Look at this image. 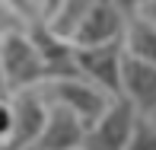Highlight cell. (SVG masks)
I'll list each match as a JSON object with an SVG mask.
<instances>
[{
    "instance_id": "obj_7",
    "label": "cell",
    "mask_w": 156,
    "mask_h": 150,
    "mask_svg": "<svg viewBox=\"0 0 156 150\" xmlns=\"http://www.w3.org/2000/svg\"><path fill=\"white\" fill-rule=\"evenodd\" d=\"M124 29H127V16L118 10L115 0H99L93 10L80 19L70 42L73 45H105V42H124Z\"/></svg>"
},
{
    "instance_id": "obj_5",
    "label": "cell",
    "mask_w": 156,
    "mask_h": 150,
    "mask_svg": "<svg viewBox=\"0 0 156 150\" xmlns=\"http://www.w3.org/2000/svg\"><path fill=\"white\" fill-rule=\"evenodd\" d=\"M10 102H13V125L0 150H35V141H38L45 115H48V102L41 99L38 86L13 93Z\"/></svg>"
},
{
    "instance_id": "obj_10",
    "label": "cell",
    "mask_w": 156,
    "mask_h": 150,
    "mask_svg": "<svg viewBox=\"0 0 156 150\" xmlns=\"http://www.w3.org/2000/svg\"><path fill=\"white\" fill-rule=\"evenodd\" d=\"M124 51L131 58L156 64V23H150L144 16H131L124 29Z\"/></svg>"
},
{
    "instance_id": "obj_16",
    "label": "cell",
    "mask_w": 156,
    "mask_h": 150,
    "mask_svg": "<svg viewBox=\"0 0 156 150\" xmlns=\"http://www.w3.org/2000/svg\"><path fill=\"white\" fill-rule=\"evenodd\" d=\"M61 3H64V0H41V19H51Z\"/></svg>"
},
{
    "instance_id": "obj_1",
    "label": "cell",
    "mask_w": 156,
    "mask_h": 150,
    "mask_svg": "<svg viewBox=\"0 0 156 150\" xmlns=\"http://www.w3.org/2000/svg\"><path fill=\"white\" fill-rule=\"evenodd\" d=\"M0 74H3V83L10 93L35 90L38 83L48 80L41 54H38V48H35V42L29 38L26 29L0 35Z\"/></svg>"
},
{
    "instance_id": "obj_18",
    "label": "cell",
    "mask_w": 156,
    "mask_h": 150,
    "mask_svg": "<svg viewBox=\"0 0 156 150\" xmlns=\"http://www.w3.org/2000/svg\"><path fill=\"white\" fill-rule=\"evenodd\" d=\"M26 3H32L35 10H38V16H41V0H26Z\"/></svg>"
},
{
    "instance_id": "obj_6",
    "label": "cell",
    "mask_w": 156,
    "mask_h": 150,
    "mask_svg": "<svg viewBox=\"0 0 156 150\" xmlns=\"http://www.w3.org/2000/svg\"><path fill=\"white\" fill-rule=\"evenodd\" d=\"M26 32H29V38L38 48L48 77H73V74H80L76 70V45L67 35H61L58 29H51L48 19H41V16L32 19L26 26Z\"/></svg>"
},
{
    "instance_id": "obj_3",
    "label": "cell",
    "mask_w": 156,
    "mask_h": 150,
    "mask_svg": "<svg viewBox=\"0 0 156 150\" xmlns=\"http://www.w3.org/2000/svg\"><path fill=\"white\" fill-rule=\"evenodd\" d=\"M144 118L124 96H115L108 109L99 115L93 125H86V137H83V150H127L134 137V128Z\"/></svg>"
},
{
    "instance_id": "obj_15",
    "label": "cell",
    "mask_w": 156,
    "mask_h": 150,
    "mask_svg": "<svg viewBox=\"0 0 156 150\" xmlns=\"http://www.w3.org/2000/svg\"><path fill=\"white\" fill-rule=\"evenodd\" d=\"M115 3H118V10H121L127 19H131V16H140V10H144L150 0H115Z\"/></svg>"
},
{
    "instance_id": "obj_9",
    "label": "cell",
    "mask_w": 156,
    "mask_h": 150,
    "mask_svg": "<svg viewBox=\"0 0 156 150\" xmlns=\"http://www.w3.org/2000/svg\"><path fill=\"white\" fill-rule=\"evenodd\" d=\"M121 96L144 118L156 115V64L131 58L124 51V74H121Z\"/></svg>"
},
{
    "instance_id": "obj_13",
    "label": "cell",
    "mask_w": 156,
    "mask_h": 150,
    "mask_svg": "<svg viewBox=\"0 0 156 150\" xmlns=\"http://www.w3.org/2000/svg\"><path fill=\"white\" fill-rule=\"evenodd\" d=\"M26 19H23V13L16 10V6L10 3V0H0V35L3 32H16V29H26Z\"/></svg>"
},
{
    "instance_id": "obj_17",
    "label": "cell",
    "mask_w": 156,
    "mask_h": 150,
    "mask_svg": "<svg viewBox=\"0 0 156 150\" xmlns=\"http://www.w3.org/2000/svg\"><path fill=\"white\" fill-rule=\"evenodd\" d=\"M140 16H144V19H150V23H156V0H150V3L140 10Z\"/></svg>"
},
{
    "instance_id": "obj_19",
    "label": "cell",
    "mask_w": 156,
    "mask_h": 150,
    "mask_svg": "<svg viewBox=\"0 0 156 150\" xmlns=\"http://www.w3.org/2000/svg\"><path fill=\"white\" fill-rule=\"evenodd\" d=\"M150 121H153V125H156V115H153V118H150Z\"/></svg>"
},
{
    "instance_id": "obj_4",
    "label": "cell",
    "mask_w": 156,
    "mask_h": 150,
    "mask_svg": "<svg viewBox=\"0 0 156 150\" xmlns=\"http://www.w3.org/2000/svg\"><path fill=\"white\" fill-rule=\"evenodd\" d=\"M76 70L89 83L102 86L108 96H121V74H124V42L105 45H76Z\"/></svg>"
},
{
    "instance_id": "obj_14",
    "label": "cell",
    "mask_w": 156,
    "mask_h": 150,
    "mask_svg": "<svg viewBox=\"0 0 156 150\" xmlns=\"http://www.w3.org/2000/svg\"><path fill=\"white\" fill-rule=\"evenodd\" d=\"M10 125H13V102H10V96H0V144L10 134Z\"/></svg>"
},
{
    "instance_id": "obj_8",
    "label": "cell",
    "mask_w": 156,
    "mask_h": 150,
    "mask_svg": "<svg viewBox=\"0 0 156 150\" xmlns=\"http://www.w3.org/2000/svg\"><path fill=\"white\" fill-rule=\"evenodd\" d=\"M83 137H86V121L76 112L64 105H48L35 150H83Z\"/></svg>"
},
{
    "instance_id": "obj_11",
    "label": "cell",
    "mask_w": 156,
    "mask_h": 150,
    "mask_svg": "<svg viewBox=\"0 0 156 150\" xmlns=\"http://www.w3.org/2000/svg\"><path fill=\"white\" fill-rule=\"evenodd\" d=\"M96 3H99V0H64V3L58 6V13H54L48 23H51V29H58L61 35H67V38H70V32L80 26V19L86 16Z\"/></svg>"
},
{
    "instance_id": "obj_2",
    "label": "cell",
    "mask_w": 156,
    "mask_h": 150,
    "mask_svg": "<svg viewBox=\"0 0 156 150\" xmlns=\"http://www.w3.org/2000/svg\"><path fill=\"white\" fill-rule=\"evenodd\" d=\"M38 93H41V99H45L48 105H64V109L76 112L86 125H93V121L108 109V102L115 99L102 86L89 83L86 77H80V74H73V77H48L45 83H38Z\"/></svg>"
},
{
    "instance_id": "obj_12",
    "label": "cell",
    "mask_w": 156,
    "mask_h": 150,
    "mask_svg": "<svg viewBox=\"0 0 156 150\" xmlns=\"http://www.w3.org/2000/svg\"><path fill=\"white\" fill-rule=\"evenodd\" d=\"M127 150H156V125H153L150 118H140V121H137Z\"/></svg>"
}]
</instances>
